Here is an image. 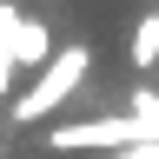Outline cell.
Listing matches in <instances>:
<instances>
[{"label": "cell", "instance_id": "3", "mask_svg": "<svg viewBox=\"0 0 159 159\" xmlns=\"http://www.w3.org/2000/svg\"><path fill=\"white\" fill-rule=\"evenodd\" d=\"M20 20H27V13H20L13 0H0V106H13L7 86H13V66H20V60H13V33H20Z\"/></svg>", "mask_w": 159, "mask_h": 159}, {"label": "cell", "instance_id": "2", "mask_svg": "<svg viewBox=\"0 0 159 159\" xmlns=\"http://www.w3.org/2000/svg\"><path fill=\"white\" fill-rule=\"evenodd\" d=\"M53 53H60V47H53V33L40 27V20H20V33H13V60H20V66H33V73H40Z\"/></svg>", "mask_w": 159, "mask_h": 159}, {"label": "cell", "instance_id": "5", "mask_svg": "<svg viewBox=\"0 0 159 159\" xmlns=\"http://www.w3.org/2000/svg\"><path fill=\"white\" fill-rule=\"evenodd\" d=\"M113 159H159V146H126V152H113Z\"/></svg>", "mask_w": 159, "mask_h": 159}, {"label": "cell", "instance_id": "4", "mask_svg": "<svg viewBox=\"0 0 159 159\" xmlns=\"http://www.w3.org/2000/svg\"><path fill=\"white\" fill-rule=\"evenodd\" d=\"M152 66H159V7L139 13V27H133V73H152Z\"/></svg>", "mask_w": 159, "mask_h": 159}, {"label": "cell", "instance_id": "1", "mask_svg": "<svg viewBox=\"0 0 159 159\" xmlns=\"http://www.w3.org/2000/svg\"><path fill=\"white\" fill-rule=\"evenodd\" d=\"M86 73H93V47H60L47 66L33 73V86L20 93L7 113L20 119V126H33V119H47V113H60V106H66V99L80 93V80H86Z\"/></svg>", "mask_w": 159, "mask_h": 159}]
</instances>
